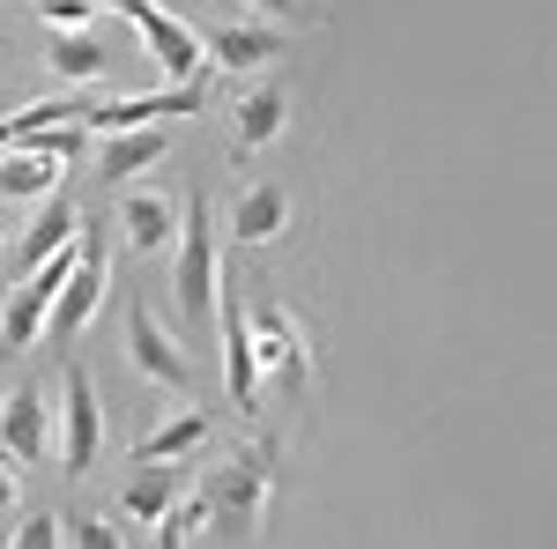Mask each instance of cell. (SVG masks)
I'll return each mask as SVG.
<instances>
[{"label":"cell","instance_id":"cell-24","mask_svg":"<svg viewBox=\"0 0 557 549\" xmlns=\"http://www.w3.org/2000/svg\"><path fill=\"white\" fill-rule=\"evenodd\" d=\"M45 30H89L97 23V0H38Z\"/></svg>","mask_w":557,"mask_h":549},{"label":"cell","instance_id":"cell-26","mask_svg":"<svg viewBox=\"0 0 557 549\" xmlns=\"http://www.w3.org/2000/svg\"><path fill=\"white\" fill-rule=\"evenodd\" d=\"M246 8H268V15H298V0H246Z\"/></svg>","mask_w":557,"mask_h":549},{"label":"cell","instance_id":"cell-21","mask_svg":"<svg viewBox=\"0 0 557 549\" xmlns=\"http://www.w3.org/2000/svg\"><path fill=\"white\" fill-rule=\"evenodd\" d=\"M201 438H209V416H172L134 446V461H178V453H194Z\"/></svg>","mask_w":557,"mask_h":549},{"label":"cell","instance_id":"cell-5","mask_svg":"<svg viewBox=\"0 0 557 549\" xmlns=\"http://www.w3.org/2000/svg\"><path fill=\"white\" fill-rule=\"evenodd\" d=\"M246 312H253L260 372H268L275 386H290V394H298V386H305V327L290 320V312H283V304H275V297H253Z\"/></svg>","mask_w":557,"mask_h":549},{"label":"cell","instance_id":"cell-7","mask_svg":"<svg viewBox=\"0 0 557 549\" xmlns=\"http://www.w3.org/2000/svg\"><path fill=\"white\" fill-rule=\"evenodd\" d=\"M0 453L23 461V467L52 453V401H45L38 386H15V394L0 401Z\"/></svg>","mask_w":557,"mask_h":549},{"label":"cell","instance_id":"cell-10","mask_svg":"<svg viewBox=\"0 0 557 549\" xmlns=\"http://www.w3.org/2000/svg\"><path fill=\"white\" fill-rule=\"evenodd\" d=\"M134 30L149 38V52H157V67H164L172 83H201V38H194V30H186L178 15H164V8L149 0V8L134 15Z\"/></svg>","mask_w":557,"mask_h":549},{"label":"cell","instance_id":"cell-30","mask_svg":"<svg viewBox=\"0 0 557 549\" xmlns=\"http://www.w3.org/2000/svg\"><path fill=\"white\" fill-rule=\"evenodd\" d=\"M0 312H8V297H0Z\"/></svg>","mask_w":557,"mask_h":549},{"label":"cell","instance_id":"cell-16","mask_svg":"<svg viewBox=\"0 0 557 549\" xmlns=\"http://www.w3.org/2000/svg\"><path fill=\"white\" fill-rule=\"evenodd\" d=\"M172 157V134L164 127H141V134H104V149H97V178H134V171H149V164H164Z\"/></svg>","mask_w":557,"mask_h":549},{"label":"cell","instance_id":"cell-15","mask_svg":"<svg viewBox=\"0 0 557 549\" xmlns=\"http://www.w3.org/2000/svg\"><path fill=\"white\" fill-rule=\"evenodd\" d=\"M75 238H83V223H75V201H67V194H45V215L30 223V230H23V253H15V260H23V275H38L45 260L67 253Z\"/></svg>","mask_w":557,"mask_h":549},{"label":"cell","instance_id":"cell-17","mask_svg":"<svg viewBox=\"0 0 557 549\" xmlns=\"http://www.w3.org/2000/svg\"><path fill=\"white\" fill-rule=\"evenodd\" d=\"M283 127H290V89H283V83H260V89L238 97V149H246V157L268 149Z\"/></svg>","mask_w":557,"mask_h":549},{"label":"cell","instance_id":"cell-11","mask_svg":"<svg viewBox=\"0 0 557 549\" xmlns=\"http://www.w3.org/2000/svg\"><path fill=\"white\" fill-rule=\"evenodd\" d=\"M178 498H186V467L178 461H134L127 490H120V512H134V520H172Z\"/></svg>","mask_w":557,"mask_h":549},{"label":"cell","instance_id":"cell-22","mask_svg":"<svg viewBox=\"0 0 557 549\" xmlns=\"http://www.w3.org/2000/svg\"><path fill=\"white\" fill-rule=\"evenodd\" d=\"M67 549H120V527L97 520V512H75L67 520Z\"/></svg>","mask_w":557,"mask_h":549},{"label":"cell","instance_id":"cell-27","mask_svg":"<svg viewBox=\"0 0 557 549\" xmlns=\"http://www.w3.org/2000/svg\"><path fill=\"white\" fill-rule=\"evenodd\" d=\"M15 506V475H8V467H0V512Z\"/></svg>","mask_w":557,"mask_h":549},{"label":"cell","instance_id":"cell-12","mask_svg":"<svg viewBox=\"0 0 557 549\" xmlns=\"http://www.w3.org/2000/svg\"><path fill=\"white\" fill-rule=\"evenodd\" d=\"M283 52H290V38L268 30V23H231V30H215V38H209V60H215V67H231V75L268 67V60H283Z\"/></svg>","mask_w":557,"mask_h":549},{"label":"cell","instance_id":"cell-23","mask_svg":"<svg viewBox=\"0 0 557 549\" xmlns=\"http://www.w3.org/2000/svg\"><path fill=\"white\" fill-rule=\"evenodd\" d=\"M60 535H67V527H60L52 512H23V527L8 535V549H60Z\"/></svg>","mask_w":557,"mask_h":549},{"label":"cell","instance_id":"cell-29","mask_svg":"<svg viewBox=\"0 0 557 549\" xmlns=\"http://www.w3.org/2000/svg\"><path fill=\"white\" fill-rule=\"evenodd\" d=\"M0 246H8V215H0Z\"/></svg>","mask_w":557,"mask_h":549},{"label":"cell","instance_id":"cell-20","mask_svg":"<svg viewBox=\"0 0 557 549\" xmlns=\"http://www.w3.org/2000/svg\"><path fill=\"white\" fill-rule=\"evenodd\" d=\"M45 60H52L60 83H97L104 75V45L89 38V30H60V38L45 45Z\"/></svg>","mask_w":557,"mask_h":549},{"label":"cell","instance_id":"cell-19","mask_svg":"<svg viewBox=\"0 0 557 549\" xmlns=\"http://www.w3.org/2000/svg\"><path fill=\"white\" fill-rule=\"evenodd\" d=\"M52 127H89V97H45L30 112H15V120H0V149H15V141H38Z\"/></svg>","mask_w":557,"mask_h":549},{"label":"cell","instance_id":"cell-13","mask_svg":"<svg viewBox=\"0 0 557 549\" xmlns=\"http://www.w3.org/2000/svg\"><path fill=\"white\" fill-rule=\"evenodd\" d=\"M209 506H223V512H260L268 506V446H238V461L209 483Z\"/></svg>","mask_w":557,"mask_h":549},{"label":"cell","instance_id":"cell-14","mask_svg":"<svg viewBox=\"0 0 557 549\" xmlns=\"http://www.w3.org/2000/svg\"><path fill=\"white\" fill-rule=\"evenodd\" d=\"M283 230H290V194H283V186H246L238 209H231V238H238V246H268V238H283Z\"/></svg>","mask_w":557,"mask_h":549},{"label":"cell","instance_id":"cell-3","mask_svg":"<svg viewBox=\"0 0 557 549\" xmlns=\"http://www.w3.org/2000/svg\"><path fill=\"white\" fill-rule=\"evenodd\" d=\"M127 364L149 386H172V394H178V386H194V357L178 349V335L149 312V304H134V312H127Z\"/></svg>","mask_w":557,"mask_h":549},{"label":"cell","instance_id":"cell-25","mask_svg":"<svg viewBox=\"0 0 557 549\" xmlns=\"http://www.w3.org/2000/svg\"><path fill=\"white\" fill-rule=\"evenodd\" d=\"M194 520H201V506H194ZM194 520H172V527H164V542H157V549H194Z\"/></svg>","mask_w":557,"mask_h":549},{"label":"cell","instance_id":"cell-1","mask_svg":"<svg viewBox=\"0 0 557 549\" xmlns=\"http://www.w3.org/2000/svg\"><path fill=\"white\" fill-rule=\"evenodd\" d=\"M172 290H178V320H186V335H201L215 312H223V290H215V209H209L201 186L186 194V230H178Z\"/></svg>","mask_w":557,"mask_h":549},{"label":"cell","instance_id":"cell-4","mask_svg":"<svg viewBox=\"0 0 557 549\" xmlns=\"http://www.w3.org/2000/svg\"><path fill=\"white\" fill-rule=\"evenodd\" d=\"M104 283H112V260H104V238L97 230H83V267L67 275V290H60V304H52V320H45V341H67L89 327V312L104 304Z\"/></svg>","mask_w":557,"mask_h":549},{"label":"cell","instance_id":"cell-18","mask_svg":"<svg viewBox=\"0 0 557 549\" xmlns=\"http://www.w3.org/2000/svg\"><path fill=\"white\" fill-rule=\"evenodd\" d=\"M60 171H67V157H45V149L0 157V201H38V194H60Z\"/></svg>","mask_w":557,"mask_h":549},{"label":"cell","instance_id":"cell-2","mask_svg":"<svg viewBox=\"0 0 557 549\" xmlns=\"http://www.w3.org/2000/svg\"><path fill=\"white\" fill-rule=\"evenodd\" d=\"M60 394H67V438H60V467L67 483H83L97 453H104V409H97V386H89V364H67L60 372Z\"/></svg>","mask_w":557,"mask_h":549},{"label":"cell","instance_id":"cell-9","mask_svg":"<svg viewBox=\"0 0 557 549\" xmlns=\"http://www.w3.org/2000/svg\"><path fill=\"white\" fill-rule=\"evenodd\" d=\"M223 357H231V409H260V349H253V312L238 297H223Z\"/></svg>","mask_w":557,"mask_h":549},{"label":"cell","instance_id":"cell-6","mask_svg":"<svg viewBox=\"0 0 557 549\" xmlns=\"http://www.w3.org/2000/svg\"><path fill=\"white\" fill-rule=\"evenodd\" d=\"M178 112H201V83H172L157 97H120V104H89V134H141L157 120H178Z\"/></svg>","mask_w":557,"mask_h":549},{"label":"cell","instance_id":"cell-8","mask_svg":"<svg viewBox=\"0 0 557 549\" xmlns=\"http://www.w3.org/2000/svg\"><path fill=\"white\" fill-rule=\"evenodd\" d=\"M178 230H186V201L172 194H127V209H120V238H127V253H164Z\"/></svg>","mask_w":557,"mask_h":549},{"label":"cell","instance_id":"cell-28","mask_svg":"<svg viewBox=\"0 0 557 549\" xmlns=\"http://www.w3.org/2000/svg\"><path fill=\"white\" fill-rule=\"evenodd\" d=\"M104 8H120V15H127V23H134V15H141L149 0H104Z\"/></svg>","mask_w":557,"mask_h":549}]
</instances>
